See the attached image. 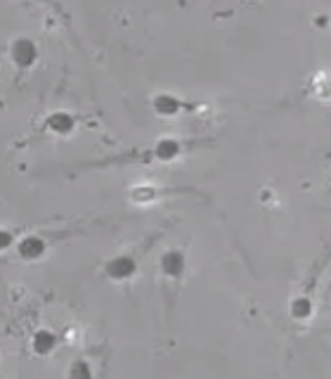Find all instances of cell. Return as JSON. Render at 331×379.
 <instances>
[{
  "mask_svg": "<svg viewBox=\"0 0 331 379\" xmlns=\"http://www.w3.org/2000/svg\"><path fill=\"white\" fill-rule=\"evenodd\" d=\"M10 62L15 65L19 72H29V69L36 67L38 57H41V50H38V43L29 36H17L10 41L8 46Z\"/></svg>",
  "mask_w": 331,
  "mask_h": 379,
  "instance_id": "obj_2",
  "label": "cell"
},
{
  "mask_svg": "<svg viewBox=\"0 0 331 379\" xmlns=\"http://www.w3.org/2000/svg\"><path fill=\"white\" fill-rule=\"evenodd\" d=\"M158 265H161V273L168 280H182L184 270H187V256H184L182 249H168L163 251Z\"/></svg>",
  "mask_w": 331,
  "mask_h": 379,
  "instance_id": "obj_7",
  "label": "cell"
},
{
  "mask_svg": "<svg viewBox=\"0 0 331 379\" xmlns=\"http://www.w3.org/2000/svg\"><path fill=\"white\" fill-rule=\"evenodd\" d=\"M149 107H151V112H154L156 117H161V119H175V117H182V114L194 109L192 105H187L182 98H177V95H173V93L151 95Z\"/></svg>",
  "mask_w": 331,
  "mask_h": 379,
  "instance_id": "obj_3",
  "label": "cell"
},
{
  "mask_svg": "<svg viewBox=\"0 0 331 379\" xmlns=\"http://www.w3.org/2000/svg\"><path fill=\"white\" fill-rule=\"evenodd\" d=\"M317 24H320V27H327V15H320V17H317Z\"/></svg>",
  "mask_w": 331,
  "mask_h": 379,
  "instance_id": "obj_12",
  "label": "cell"
},
{
  "mask_svg": "<svg viewBox=\"0 0 331 379\" xmlns=\"http://www.w3.org/2000/svg\"><path fill=\"white\" fill-rule=\"evenodd\" d=\"M201 142L196 140H177V138H163V140H156L151 145L149 149H142V154H123V157H116V159H107L102 161L100 166L104 164H119V161H161V164H168V161H175L180 159L182 154L192 152L194 147H199Z\"/></svg>",
  "mask_w": 331,
  "mask_h": 379,
  "instance_id": "obj_1",
  "label": "cell"
},
{
  "mask_svg": "<svg viewBox=\"0 0 331 379\" xmlns=\"http://www.w3.org/2000/svg\"><path fill=\"white\" fill-rule=\"evenodd\" d=\"M15 232L12 230H3L0 227V251H5V249H10V246H15Z\"/></svg>",
  "mask_w": 331,
  "mask_h": 379,
  "instance_id": "obj_11",
  "label": "cell"
},
{
  "mask_svg": "<svg viewBox=\"0 0 331 379\" xmlns=\"http://www.w3.org/2000/svg\"><path fill=\"white\" fill-rule=\"evenodd\" d=\"M57 344H60V337H57L53 330H48V327H38V330L31 334V351H34L38 358L53 356Z\"/></svg>",
  "mask_w": 331,
  "mask_h": 379,
  "instance_id": "obj_8",
  "label": "cell"
},
{
  "mask_svg": "<svg viewBox=\"0 0 331 379\" xmlns=\"http://www.w3.org/2000/svg\"><path fill=\"white\" fill-rule=\"evenodd\" d=\"M46 131L57 138H67L76 131V117L67 109H55L46 117Z\"/></svg>",
  "mask_w": 331,
  "mask_h": 379,
  "instance_id": "obj_6",
  "label": "cell"
},
{
  "mask_svg": "<svg viewBox=\"0 0 331 379\" xmlns=\"http://www.w3.org/2000/svg\"><path fill=\"white\" fill-rule=\"evenodd\" d=\"M140 265L128 254H116L104 263V275L114 282H128L137 275Z\"/></svg>",
  "mask_w": 331,
  "mask_h": 379,
  "instance_id": "obj_4",
  "label": "cell"
},
{
  "mask_svg": "<svg viewBox=\"0 0 331 379\" xmlns=\"http://www.w3.org/2000/svg\"><path fill=\"white\" fill-rule=\"evenodd\" d=\"M315 313V303L310 296H296V299H291L289 303V315L298 322H305L310 320Z\"/></svg>",
  "mask_w": 331,
  "mask_h": 379,
  "instance_id": "obj_9",
  "label": "cell"
},
{
  "mask_svg": "<svg viewBox=\"0 0 331 379\" xmlns=\"http://www.w3.org/2000/svg\"><path fill=\"white\" fill-rule=\"evenodd\" d=\"M67 379H95L93 365L86 358H76L67 370Z\"/></svg>",
  "mask_w": 331,
  "mask_h": 379,
  "instance_id": "obj_10",
  "label": "cell"
},
{
  "mask_svg": "<svg viewBox=\"0 0 331 379\" xmlns=\"http://www.w3.org/2000/svg\"><path fill=\"white\" fill-rule=\"evenodd\" d=\"M15 246H17L19 258L34 263V261H41V258L48 254L50 242L43 235H24L19 242H15Z\"/></svg>",
  "mask_w": 331,
  "mask_h": 379,
  "instance_id": "obj_5",
  "label": "cell"
}]
</instances>
